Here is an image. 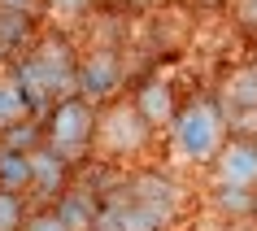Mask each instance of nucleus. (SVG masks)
<instances>
[{"instance_id": "nucleus-1", "label": "nucleus", "mask_w": 257, "mask_h": 231, "mask_svg": "<svg viewBox=\"0 0 257 231\" xmlns=\"http://www.w3.org/2000/svg\"><path fill=\"white\" fill-rule=\"evenodd\" d=\"M9 83L18 87L22 105L44 118L57 100L74 96V70H79V48L66 31H40V40L31 44V53L9 61Z\"/></svg>"}, {"instance_id": "nucleus-2", "label": "nucleus", "mask_w": 257, "mask_h": 231, "mask_svg": "<svg viewBox=\"0 0 257 231\" xmlns=\"http://www.w3.org/2000/svg\"><path fill=\"white\" fill-rule=\"evenodd\" d=\"M175 209V183L157 170H136L100 192L96 231H162Z\"/></svg>"}, {"instance_id": "nucleus-3", "label": "nucleus", "mask_w": 257, "mask_h": 231, "mask_svg": "<svg viewBox=\"0 0 257 231\" xmlns=\"http://www.w3.org/2000/svg\"><path fill=\"white\" fill-rule=\"evenodd\" d=\"M96 123H100V113H96L83 96H66V100H57V105L40 118V127H44V149H53L70 170L83 166V162H92Z\"/></svg>"}, {"instance_id": "nucleus-4", "label": "nucleus", "mask_w": 257, "mask_h": 231, "mask_svg": "<svg viewBox=\"0 0 257 231\" xmlns=\"http://www.w3.org/2000/svg\"><path fill=\"white\" fill-rule=\"evenodd\" d=\"M122 83H126V61L118 48H87L79 53V70H74V96H83L87 105H105L118 100Z\"/></svg>"}, {"instance_id": "nucleus-5", "label": "nucleus", "mask_w": 257, "mask_h": 231, "mask_svg": "<svg viewBox=\"0 0 257 231\" xmlns=\"http://www.w3.org/2000/svg\"><path fill=\"white\" fill-rule=\"evenodd\" d=\"M70 179H74V170H70L53 149H44V144H40V149L31 153V192H27V205H35V209H53L57 196L70 188Z\"/></svg>"}, {"instance_id": "nucleus-6", "label": "nucleus", "mask_w": 257, "mask_h": 231, "mask_svg": "<svg viewBox=\"0 0 257 231\" xmlns=\"http://www.w3.org/2000/svg\"><path fill=\"white\" fill-rule=\"evenodd\" d=\"M96 209H100V196H92L87 188H74L70 183L48 214L57 218L61 231H96Z\"/></svg>"}, {"instance_id": "nucleus-7", "label": "nucleus", "mask_w": 257, "mask_h": 231, "mask_svg": "<svg viewBox=\"0 0 257 231\" xmlns=\"http://www.w3.org/2000/svg\"><path fill=\"white\" fill-rule=\"evenodd\" d=\"M214 127H218V118H214L209 105H188L179 113V140H183V149L205 157V153L214 149V136H218Z\"/></svg>"}, {"instance_id": "nucleus-8", "label": "nucleus", "mask_w": 257, "mask_h": 231, "mask_svg": "<svg viewBox=\"0 0 257 231\" xmlns=\"http://www.w3.org/2000/svg\"><path fill=\"white\" fill-rule=\"evenodd\" d=\"M40 22L35 18H22V14H5L0 9V61L9 66V61H18L22 53H31V44L40 40Z\"/></svg>"}, {"instance_id": "nucleus-9", "label": "nucleus", "mask_w": 257, "mask_h": 231, "mask_svg": "<svg viewBox=\"0 0 257 231\" xmlns=\"http://www.w3.org/2000/svg\"><path fill=\"white\" fill-rule=\"evenodd\" d=\"M131 109L144 118V127H162L166 118H175V87H170V83H162V79L140 83V92H136V100H131Z\"/></svg>"}, {"instance_id": "nucleus-10", "label": "nucleus", "mask_w": 257, "mask_h": 231, "mask_svg": "<svg viewBox=\"0 0 257 231\" xmlns=\"http://www.w3.org/2000/svg\"><path fill=\"white\" fill-rule=\"evenodd\" d=\"M0 192H9V196H22V201H27V192H31V157L0 149Z\"/></svg>"}, {"instance_id": "nucleus-11", "label": "nucleus", "mask_w": 257, "mask_h": 231, "mask_svg": "<svg viewBox=\"0 0 257 231\" xmlns=\"http://www.w3.org/2000/svg\"><path fill=\"white\" fill-rule=\"evenodd\" d=\"M40 144H44L40 118H22V123H14V127L0 131V149H5V153H22V157H31Z\"/></svg>"}, {"instance_id": "nucleus-12", "label": "nucleus", "mask_w": 257, "mask_h": 231, "mask_svg": "<svg viewBox=\"0 0 257 231\" xmlns=\"http://www.w3.org/2000/svg\"><path fill=\"white\" fill-rule=\"evenodd\" d=\"M22 118H35V113L22 105V96H18L14 83L0 79V131H5V127H14V123H22Z\"/></svg>"}, {"instance_id": "nucleus-13", "label": "nucleus", "mask_w": 257, "mask_h": 231, "mask_svg": "<svg viewBox=\"0 0 257 231\" xmlns=\"http://www.w3.org/2000/svg\"><path fill=\"white\" fill-rule=\"evenodd\" d=\"M27 218H31V205L22 196L0 192V231H27Z\"/></svg>"}, {"instance_id": "nucleus-14", "label": "nucleus", "mask_w": 257, "mask_h": 231, "mask_svg": "<svg viewBox=\"0 0 257 231\" xmlns=\"http://www.w3.org/2000/svg\"><path fill=\"white\" fill-rule=\"evenodd\" d=\"M222 162H227V166H222V175H227L231 183H235V179H253L257 175V166H248V162H253V149H248V144H231Z\"/></svg>"}, {"instance_id": "nucleus-15", "label": "nucleus", "mask_w": 257, "mask_h": 231, "mask_svg": "<svg viewBox=\"0 0 257 231\" xmlns=\"http://www.w3.org/2000/svg\"><path fill=\"white\" fill-rule=\"evenodd\" d=\"M96 5H100V0H44V14H48V9H66V14H92Z\"/></svg>"}, {"instance_id": "nucleus-16", "label": "nucleus", "mask_w": 257, "mask_h": 231, "mask_svg": "<svg viewBox=\"0 0 257 231\" xmlns=\"http://www.w3.org/2000/svg\"><path fill=\"white\" fill-rule=\"evenodd\" d=\"M235 14H240L244 27H257V0H240V5H235Z\"/></svg>"}, {"instance_id": "nucleus-17", "label": "nucleus", "mask_w": 257, "mask_h": 231, "mask_svg": "<svg viewBox=\"0 0 257 231\" xmlns=\"http://www.w3.org/2000/svg\"><path fill=\"white\" fill-rule=\"evenodd\" d=\"M196 5H205V9H218V5H227V0H196Z\"/></svg>"}, {"instance_id": "nucleus-18", "label": "nucleus", "mask_w": 257, "mask_h": 231, "mask_svg": "<svg viewBox=\"0 0 257 231\" xmlns=\"http://www.w3.org/2000/svg\"><path fill=\"white\" fill-rule=\"evenodd\" d=\"M253 214H257V192H253Z\"/></svg>"}]
</instances>
